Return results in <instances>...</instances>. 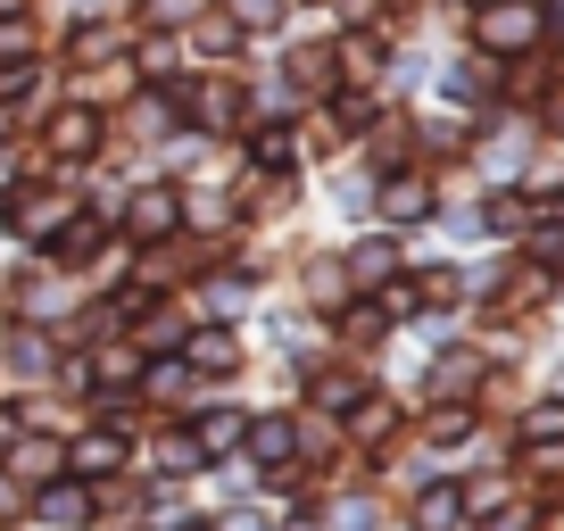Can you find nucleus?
<instances>
[{
    "label": "nucleus",
    "mask_w": 564,
    "mask_h": 531,
    "mask_svg": "<svg viewBox=\"0 0 564 531\" xmlns=\"http://www.w3.org/2000/svg\"><path fill=\"white\" fill-rule=\"evenodd\" d=\"M100 373H108V382H133L141 357H133V349H100Z\"/></svg>",
    "instance_id": "nucleus-19"
},
{
    "label": "nucleus",
    "mask_w": 564,
    "mask_h": 531,
    "mask_svg": "<svg viewBox=\"0 0 564 531\" xmlns=\"http://www.w3.org/2000/svg\"><path fill=\"white\" fill-rule=\"evenodd\" d=\"M232 34H241L232 18H208V25H199V42H208V51H232Z\"/></svg>",
    "instance_id": "nucleus-22"
},
{
    "label": "nucleus",
    "mask_w": 564,
    "mask_h": 531,
    "mask_svg": "<svg viewBox=\"0 0 564 531\" xmlns=\"http://www.w3.org/2000/svg\"><path fill=\"white\" fill-rule=\"evenodd\" d=\"M175 216H183V199H175V192H141V199H133V232H141V241L175 232Z\"/></svg>",
    "instance_id": "nucleus-3"
},
{
    "label": "nucleus",
    "mask_w": 564,
    "mask_h": 531,
    "mask_svg": "<svg viewBox=\"0 0 564 531\" xmlns=\"http://www.w3.org/2000/svg\"><path fill=\"white\" fill-rule=\"evenodd\" d=\"M324 67H333V58H324V51H300V58H291V75H300V91H324V84H333V75H324Z\"/></svg>",
    "instance_id": "nucleus-15"
},
{
    "label": "nucleus",
    "mask_w": 564,
    "mask_h": 531,
    "mask_svg": "<svg viewBox=\"0 0 564 531\" xmlns=\"http://www.w3.org/2000/svg\"><path fill=\"white\" fill-rule=\"evenodd\" d=\"M316 399H324V408H340V415H349V408H366V390H357L349 373H324V382H316Z\"/></svg>",
    "instance_id": "nucleus-11"
},
{
    "label": "nucleus",
    "mask_w": 564,
    "mask_h": 531,
    "mask_svg": "<svg viewBox=\"0 0 564 531\" xmlns=\"http://www.w3.org/2000/svg\"><path fill=\"white\" fill-rule=\"evenodd\" d=\"M25 51V25H0V58H18Z\"/></svg>",
    "instance_id": "nucleus-24"
},
{
    "label": "nucleus",
    "mask_w": 564,
    "mask_h": 531,
    "mask_svg": "<svg viewBox=\"0 0 564 531\" xmlns=\"http://www.w3.org/2000/svg\"><path fill=\"white\" fill-rule=\"evenodd\" d=\"M274 18H282V0H232V25H249V34H265Z\"/></svg>",
    "instance_id": "nucleus-12"
},
{
    "label": "nucleus",
    "mask_w": 564,
    "mask_h": 531,
    "mask_svg": "<svg viewBox=\"0 0 564 531\" xmlns=\"http://www.w3.org/2000/svg\"><path fill=\"white\" fill-rule=\"evenodd\" d=\"M34 514H51V523H67V514H84V490H67V481L51 474V490H42V507Z\"/></svg>",
    "instance_id": "nucleus-10"
},
{
    "label": "nucleus",
    "mask_w": 564,
    "mask_h": 531,
    "mask_svg": "<svg viewBox=\"0 0 564 531\" xmlns=\"http://www.w3.org/2000/svg\"><path fill=\"white\" fill-rule=\"evenodd\" d=\"M232 357H241V349H232V333H216V324H208V333H192V366L199 373H225Z\"/></svg>",
    "instance_id": "nucleus-6"
},
{
    "label": "nucleus",
    "mask_w": 564,
    "mask_h": 531,
    "mask_svg": "<svg viewBox=\"0 0 564 531\" xmlns=\"http://www.w3.org/2000/svg\"><path fill=\"white\" fill-rule=\"evenodd\" d=\"M258 159L265 166H291V133H258Z\"/></svg>",
    "instance_id": "nucleus-21"
},
{
    "label": "nucleus",
    "mask_w": 564,
    "mask_h": 531,
    "mask_svg": "<svg viewBox=\"0 0 564 531\" xmlns=\"http://www.w3.org/2000/svg\"><path fill=\"white\" fill-rule=\"evenodd\" d=\"M9 366H18V373H34V366H51V349H42L34 333H18V349H9Z\"/></svg>",
    "instance_id": "nucleus-18"
},
{
    "label": "nucleus",
    "mask_w": 564,
    "mask_h": 531,
    "mask_svg": "<svg viewBox=\"0 0 564 531\" xmlns=\"http://www.w3.org/2000/svg\"><path fill=\"white\" fill-rule=\"evenodd\" d=\"M18 465H25V481H51V474H58V465H67V448H51V441H42V448H25V457H18Z\"/></svg>",
    "instance_id": "nucleus-13"
},
{
    "label": "nucleus",
    "mask_w": 564,
    "mask_h": 531,
    "mask_svg": "<svg viewBox=\"0 0 564 531\" xmlns=\"http://www.w3.org/2000/svg\"><path fill=\"white\" fill-rule=\"evenodd\" d=\"M415 216H423V192L415 183H390V225H415Z\"/></svg>",
    "instance_id": "nucleus-16"
},
{
    "label": "nucleus",
    "mask_w": 564,
    "mask_h": 531,
    "mask_svg": "<svg viewBox=\"0 0 564 531\" xmlns=\"http://www.w3.org/2000/svg\"><path fill=\"white\" fill-rule=\"evenodd\" d=\"M531 42H540V9H523V0L481 9V51H531Z\"/></svg>",
    "instance_id": "nucleus-1"
},
{
    "label": "nucleus",
    "mask_w": 564,
    "mask_h": 531,
    "mask_svg": "<svg viewBox=\"0 0 564 531\" xmlns=\"http://www.w3.org/2000/svg\"><path fill=\"white\" fill-rule=\"evenodd\" d=\"M199 448H208V457L241 448V415H208V424H199Z\"/></svg>",
    "instance_id": "nucleus-8"
},
{
    "label": "nucleus",
    "mask_w": 564,
    "mask_h": 531,
    "mask_svg": "<svg viewBox=\"0 0 564 531\" xmlns=\"http://www.w3.org/2000/svg\"><path fill=\"white\" fill-rule=\"evenodd\" d=\"M9 448H18V415L0 408V457H9Z\"/></svg>",
    "instance_id": "nucleus-25"
},
{
    "label": "nucleus",
    "mask_w": 564,
    "mask_h": 531,
    "mask_svg": "<svg viewBox=\"0 0 564 531\" xmlns=\"http://www.w3.org/2000/svg\"><path fill=\"white\" fill-rule=\"evenodd\" d=\"M241 432H249V448H258V457H274V465L291 457V441H300V432L282 424V415H265V424H241Z\"/></svg>",
    "instance_id": "nucleus-7"
},
{
    "label": "nucleus",
    "mask_w": 564,
    "mask_h": 531,
    "mask_svg": "<svg viewBox=\"0 0 564 531\" xmlns=\"http://www.w3.org/2000/svg\"><path fill=\"white\" fill-rule=\"evenodd\" d=\"M150 18H159V25H183V18H199V0H150Z\"/></svg>",
    "instance_id": "nucleus-20"
},
{
    "label": "nucleus",
    "mask_w": 564,
    "mask_h": 531,
    "mask_svg": "<svg viewBox=\"0 0 564 531\" xmlns=\"http://www.w3.org/2000/svg\"><path fill=\"white\" fill-rule=\"evenodd\" d=\"M523 441H564V408H540V415H523Z\"/></svg>",
    "instance_id": "nucleus-17"
},
{
    "label": "nucleus",
    "mask_w": 564,
    "mask_h": 531,
    "mask_svg": "<svg viewBox=\"0 0 564 531\" xmlns=\"http://www.w3.org/2000/svg\"><path fill=\"white\" fill-rule=\"evenodd\" d=\"M91 133H100V117H91V108H67V117L51 124V142H58V159H84V150H91Z\"/></svg>",
    "instance_id": "nucleus-4"
},
{
    "label": "nucleus",
    "mask_w": 564,
    "mask_h": 531,
    "mask_svg": "<svg viewBox=\"0 0 564 531\" xmlns=\"http://www.w3.org/2000/svg\"><path fill=\"white\" fill-rule=\"evenodd\" d=\"M67 465H75L84 481H108V474L124 465V441H117V432H84V441L67 448Z\"/></svg>",
    "instance_id": "nucleus-2"
},
{
    "label": "nucleus",
    "mask_w": 564,
    "mask_h": 531,
    "mask_svg": "<svg viewBox=\"0 0 564 531\" xmlns=\"http://www.w3.org/2000/svg\"><path fill=\"white\" fill-rule=\"evenodd\" d=\"M481 382V357H448V366H432V390H474Z\"/></svg>",
    "instance_id": "nucleus-9"
},
{
    "label": "nucleus",
    "mask_w": 564,
    "mask_h": 531,
    "mask_svg": "<svg viewBox=\"0 0 564 531\" xmlns=\"http://www.w3.org/2000/svg\"><path fill=\"white\" fill-rule=\"evenodd\" d=\"M349 274H357V283H390V274H399V249H390V241H357Z\"/></svg>",
    "instance_id": "nucleus-5"
},
{
    "label": "nucleus",
    "mask_w": 564,
    "mask_h": 531,
    "mask_svg": "<svg viewBox=\"0 0 564 531\" xmlns=\"http://www.w3.org/2000/svg\"><path fill=\"white\" fill-rule=\"evenodd\" d=\"M0 18H18V0H0Z\"/></svg>",
    "instance_id": "nucleus-26"
},
{
    "label": "nucleus",
    "mask_w": 564,
    "mask_h": 531,
    "mask_svg": "<svg viewBox=\"0 0 564 531\" xmlns=\"http://www.w3.org/2000/svg\"><path fill=\"white\" fill-rule=\"evenodd\" d=\"M58 216H67V199H34V208H25L18 225L34 232V241H42V232H58Z\"/></svg>",
    "instance_id": "nucleus-14"
},
{
    "label": "nucleus",
    "mask_w": 564,
    "mask_h": 531,
    "mask_svg": "<svg viewBox=\"0 0 564 531\" xmlns=\"http://www.w3.org/2000/svg\"><path fill=\"white\" fill-rule=\"evenodd\" d=\"M540 266H564V225H547V232H540Z\"/></svg>",
    "instance_id": "nucleus-23"
}]
</instances>
